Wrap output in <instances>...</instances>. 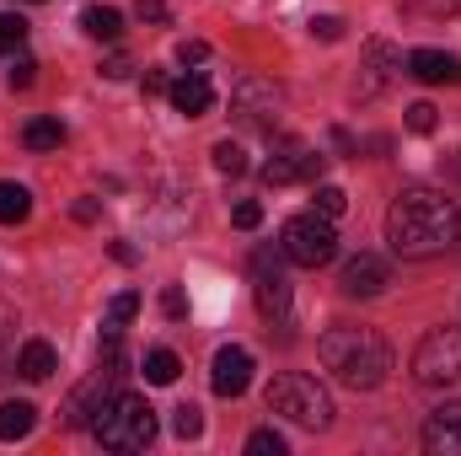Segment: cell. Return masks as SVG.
Masks as SVG:
<instances>
[{
    "mask_svg": "<svg viewBox=\"0 0 461 456\" xmlns=\"http://www.w3.org/2000/svg\"><path fill=\"white\" fill-rule=\"evenodd\" d=\"M386 242L397 258H440L461 242V210L440 188H402L386 210Z\"/></svg>",
    "mask_w": 461,
    "mask_h": 456,
    "instance_id": "cell-1",
    "label": "cell"
},
{
    "mask_svg": "<svg viewBox=\"0 0 461 456\" xmlns=\"http://www.w3.org/2000/svg\"><path fill=\"white\" fill-rule=\"evenodd\" d=\"M317 354H322V365H328L344 387H354V392L381 387L386 370H392V343L381 339L375 328H348V323H339V328L322 333Z\"/></svg>",
    "mask_w": 461,
    "mask_h": 456,
    "instance_id": "cell-2",
    "label": "cell"
},
{
    "mask_svg": "<svg viewBox=\"0 0 461 456\" xmlns=\"http://www.w3.org/2000/svg\"><path fill=\"white\" fill-rule=\"evenodd\" d=\"M108 451H145L150 441H156V408L145 403V397H134V392H118L108 397L97 414H92V424H86Z\"/></svg>",
    "mask_w": 461,
    "mask_h": 456,
    "instance_id": "cell-3",
    "label": "cell"
},
{
    "mask_svg": "<svg viewBox=\"0 0 461 456\" xmlns=\"http://www.w3.org/2000/svg\"><path fill=\"white\" fill-rule=\"evenodd\" d=\"M263 403H268V414H285V419L301 424V430H328V424H333V397H328V387H322L317 376H301V370L274 376L268 392H263Z\"/></svg>",
    "mask_w": 461,
    "mask_h": 456,
    "instance_id": "cell-4",
    "label": "cell"
},
{
    "mask_svg": "<svg viewBox=\"0 0 461 456\" xmlns=\"http://www.w3.org/2000/svg\"><path fill=\"white\" fill-rule=\"evenodd\" d=\"M279 252L290 258V263H301V269H322V263H333L339 258V236H333V221L328 215H290L285 231H279Z\"/></svg>",
    "mask_w": 461,
    "mask_h": 456,
    "instance_id": "cell-5",
    "label": "cell"
},
{
    "mask_svg": "<svg viewBox=\"0 0 461 456\" xmlns=\"http://www.w3.org/2000/svg\"><path fill=\"white\" fill-rule=\"evenodd\" d=\"M322 172H328V156H322V150H312V145H306V140H295V134L274 140V150H268V161H263V183H268V188L322 183Z\"/></svg>",
    "mask_w": 461,
    "mask_h": 456,
    "instance_id": "cell-6",
    "label": "cell"
},
{
    "mask_svg": "<svg viewBox=\"0 0 461 456\" xmlns=\"http://www.w3.org/2000/svg\"><path fill=\"white\" fill-rule=\"evenodd\" d=\"M230 114H236V123H247V129L274 134L279 118H285V87H274L268 76H241L230 87Z\"/></svg>",
    "mask_w": 461,
    "mask_h": 456,
    "instance_id": "cell-7",
    "label": "cell"
},
{
    "mask_svg": "<svg viewBox=\"0 0 461 456\" xmlns=\"http://www.w3.org/2000/svg\"><path fill=\"white\" fill-rule=\"evenodd\" d=\"M413 381L419 387H451L461 381V328H435L413 349Z\"/></svg>",
    "mask_w": 461,
    "mask_h": 456,
    "instance_id": "cell-8",
    "label": "cell"
},
{
    "mask_svg": "<svg viewBox=\"0 0 461 456\" xmlns=\"http://www.w3.org/2000/svg\"><path fill=\"white\" fill-rule=\"evenodd\" d=\"M285 252H274V247H258L252 252V290H258V306H263V317L268 323H285L290 317V274H285Z\"/></svg>",
    "mask_w": 461,
    "mask_h": 456,
    "instance_id": "cell-9",
    "label": "cell"
},
{
    "mask_svg": "<svg viewBox=\"0 0 461 456\" xmlns=\"http://www.w3.org/2000/svg\"><path fill=\"white\" fill-rule=\"evenodd\" d=\"M118 376H123V365H97L70 397H65V408H59V419L70 424V430H81V424H92V414L108 403V397H118Z\"/></svg>",
    "mask_w": 461,
    "mask_h": 456,
    "instance_id": "cell-10",
    "label": "cell"
},
{
    "mask_svg": "<svg viewBox=\"0 0 461 456\" xmlns=\"http://www.w3.org/2000/svg\"><path fill=\"white\" fill-rule=\"evenodd\" d=\"M392 285V274H386V263L375 258V252H354L344 263V274H339V290H344L348 301H370V296H381Z\"/></svg>",
    "mask_w": 461,
    "mask_h": 456,
    "instance_id": "cell-11",
    "label": "cell"
},
{
    "mask_svg": "<svg viewBox=\"0 0 461 456\" xmlns=\"http://www.w3.org/2000/svg\"><path fill=\"white\" fill-rule=\"evenodd\" d=\"M210 387H215L221 397H241V392L252 387V354H247V349H236V343H226V349L215 354Z\"/></svg>",
    "mask_w": 461,
    "mask_h": 456,
    "instance_id": "cell-12",
    "label": "cell"
},
{
    "mask_svg": "<svg viewBox=\"0 0 461 456\" xmlns=\"http://www.w3.org/2000/svg\"><path fill=\"white\" fill-rule=\"evenodd\" d=\"M424 451L429 456H461V403H446L424 419Z\"/></svg>",
    "mask_w": 461,
    "mask_h": 456,
    "instance_id": "cell-13",
    "label": "cell"
},
{
    "mask_svg": "<svg viewBox=\"0 0 461 456\" xmlns=\"http://www.w3.org/2000/svg\"><path fill=\"white\" fill-rule=\"evenodd\" d=\"M408 76L424 87H461V59L440 54V49H413L408 54Z\"/></svg>",
    "mask_w": 461,
    "mask_h": 456,
    "instance_id": "cell-14",
    "label": "cell"
},
{
    "mask_svg": "<svg viewBox=\"0 0 461 456\" xmlns=\"http://www.w3.org/2000/svg\"><path fill=\"white\" fill-rule=\"evenodd\" d=\"M167 97H172V108H177L183 118H204L210 108H215V87H210V76H204V70H188V76H177Z\"/></svg>",
    "mask_w": 461,
    "mask_h": 456,
    "instance_id": "cell-15",
    "label": "cell"
},
{
    "mask_svg": "<svg viewBox=\"0 0 461 456\" xmlns=\"http://www.w3.org/2000/svg\"><path fill=\"white\" fill-rule=\"evenodd\" d=\"M365 70H370V81H365V97H370V92H381V87L402 70V54L375 38V43H365Z\"/></svg>",
    "mask_w": 461,
    "mask_h": 456,
    "instance_id": "cell-16",
    "label": "cell"
},
{
    "mask_svg": "<svg viewBox=\"0 0 461 456\" xmlns=\"http://www.w3.org/2000/svg\"><path fill=\"white\" fill-rule=\"evenodd\" d=\"M54 343H43V339H27L22 343V354H16V370L27 376V381H49L54 376Z\"/></svg>",
    "mask_w": 461,
    "mask_h": 456,
    "instance_id": "cell-17",
    "label": "cell"
},
{
    "mask_svg": "<svg viewBox=\"0 0 461 456\" xmlns=\"http://www.w3.org/2000/svg\"><path fill=\"white\" fill-rule=\"evenodd\" d=\"M32 424H38V408L32 403H0V441H27L32 435Z\"/></svg>",
    "mask_w": 461,
    "mask_h": 456,
    "instance_id": "cell-18",
    "label": "cell"
},
{
    "mask_svg": "<svg viewBox=\"0 0 461 456\" xmlns=\"http://www.w3.org/2000/svg\"><path fill=\"white\" fill-rule=\"evenodd\" d=\"M22 145H27V150H59V145H65V123H59V118H27Z\"/></svg>",
    "mask_w": 461,
    "mask_h": 456,
    "instance_id": "cell-19",
    "label": "cell"
},
{
    "mask_svg": "<svg viewBox=\"0 0 461 456\" xmlns=\"http://www.w3.org/2000/svg\"><path fill=\"white\" fill-rule=\"evenodd\" d=\"M81 27H86L92 38H103V43H118V38H123V16H118L113 5H86V11H81Z\"/></svg>",
    "mask_w": 461,
    "mask_h": 456,
    "instance_id": "cell-20",
    "label": "cell"
},
{
    "mask_svg": "<svg viewBox=\"0 0 461 456\" xmlns=\"http://www.w3.org/2000/svg\"><path fill=\"white\" fill-rule=\"evenodd\" d=\"M32 215V194L22 183H0V226H22Z\"/></svg>",
    "mask_w": 461,
    "mask_h": 456,
    "instance_id": "cell-21",
    "label": "cell"
},
{
    "mask_svg": "<svg viewBox=\"0 0 461 456\" xmlns=\"http://www.w3.org/2000/svg\"><path fill=\"white\" fill-rule=\"evenodd\" d=\"M177 370H183V365H177L172 349H150V354H145V381H150V387H172Z\"/></svg>",
    "mask_w": 461,
    "mask_h": 456,
    "instance_id": "cell-22",
    "label": "cell"
},
{
    "mask_svg": "<svg viewBox=\"0 0 461 456\" xmlns=\"http://www.w3.org/2000/svg\"><path fill=\"white\" fill-rule=\"evenodd\" d=\"M134 312H140V296H134V290H118L113 301H108V317H103V333H123V328L134 323Z\"/></svg>",
    "mask_w": 461,
    "mask_h": 456,
    "instance_id": "cell-23",
    "label": "cell"
},
{
    "mask_svg": "<svg viewBox=\"0 0 461 456\" xmlns=\"http://www.w3.org/2000/svg\"><path fill=\"white\" fill-rule=\"evenodd\" d=\"M210 156H215V167H221L226 178H241V172H247V150H241L236 140H215V150H210Z\"/></svg>",
    "mask_w": 461,
    "mask_h": 456,
    "instance_id": "cell-24",
    "label": "cell"
},
{
    "mask_svg": "<svg viewBox=\"0 0 461 456\" xmlns=\"http://www.w3.org/2000/svg\"><path fill=\"white\" fill-rule=\"evenodd\" d=\"M312 194H317V215H328V221H339L348 210V194L333 188V183H312Z\"/></svg>",
    "mask_w": 461,
    "mask_h": 456,
    "instance_id": "cell-25",
    "label": "cell"
},
{
    "mask_svg": "<svg viewBox=\"0 0 461 456\" xmlns=\"http://www.w3.org/2000/svg\"><path fill=\"white\" fill-rule=\"evenodd\" d=\"M172 435H177V441H199V435H204V414H199L194 403H183V408L172 414Z\"/></svg>",
    "mask_w": 461,
    "mask_h": 456,
    "instance_id": "cell-26",
    "label": "cell"
},
{
    "mask_svg": "<svg viewBox=\"0 0 461 456\" xmlns=\"http://www.w3.org/2000/svg\"><path fill=\"white\" fill-rule=\"evenodd\" d=\"M247 451H252V456H285L290 446H285V435H279V430H252V435H247Z\"/></svg>",
    "mask_w": 461,
    "mask_h": 456,
    "instance_id": "cell-27",
    "label": "cell"
},
{
    "mask_svg": "<svg viewBox=\"0 0 461 456\" xmlns=\"http://www.w3.org/2000/svg\"><path fill=\"white\" fill-rule=\"evenodd\" d=\"M22 38H27V22H22L16 11H0V54L22 49Z\"/></svg>",
    "mask_w": 461,
    "mask_h": 456,
    "instance_id": "cell-28",
    "label": "cell"
},
{
    "mask_svg": "<svg viewBox=\"0 0 461 456\" xmlns=\"http://www.w3.org/2000/svg\"><path fill=\"white\" fill-rule=\"evenodd\" d=\"M402 123H408L413 134H435V108H429V103H413V108H408V118H402Z\"/></svg>",
    "mask_w": 461,
    "mask_h": 456,
    "instance_id": "cell-29",
    "label": "cell"
},
{
    "mask_svg": "<svg viewBox=\"0 0 461 456\" xmlns=\"http://www.w3.org/2000/svg\"><path fill=\"white\" fill-rule=\"evenodd\" d=\"M230 221H236L241 231H258V226H263V205H252V199H241V205L230 210Z\"/></svg>",
    "mask_w": 461,
    "mask_h": 456,
    "instance_id": "cell-30",
    "label": "cell"
},
{
    "mask_svg": "<svg viewBox=\"0 0 461 456\" xmlns=\"http://www.w3.org/2000/svg\"><path fill=\"white\" fill-rule=\"evenodd\" d=\"M312 38L339 43V38H344V22H339V16H312Z\"/></svg>",
    "mask_w": 461,
    "mask_h": 456,
    "instance_id": "cell-31",
    "label": "cell"
},
{
    "mask_svg": "<svg viewBox=\"0 0 461 456\" xmlns=\"http://www.w3.org/2000/svg\"><path fill=\"white\" fill-rule=\"evenodd\" d=\"M177 59H183V65H204V59H210V43H204V38H183V43H177Z\"/></svg>",
    "mask_w": 461,
    "mask_h": 456,
    "instance_id": "cell-32",
    "label": "cell"
},
{
    "mask_svg": "<svg viewBox=\"0 0 461 456\" xmlns=\"http://www.w3.org/2000/svg\"><path fill=\"white\" fill-rule=\"evenodd\" d=\"M32 81H38V59H27V54H22V59L11 65V87H16V92H27Z\"/></svg>",
    "mask_w": 461,
    "mask_h": 456,
    "instance_id": "cell-33",
    "label": "cell"
},
{
    "mask_svg": "<svg viewBox=\"0 0 461 456\" xmlns=\"http://www.w3.org/2000/svg\"><path fill=\"white\" fill-rule=\"evenodd\" d=\"M134 16L140 22H172V5L167 0H134Z\"/></svg>",
    "mask_w": 461,
    "mask_h": 456,
    "instance_id": "cell-34",
    "label": "cell"
},
{
    "mask_svg": "<svg viewBox=\"0 0 461 456\" xmlns=\"http://www.w3.org/2000/svg\"><path fill=\"white\" fill-rule=\"evenodd\" d=\"M161 312H167L172 323H177V317H188V301H183V290H177V285H172V290L161 296Z\"/></svg>",
    "mask_w": 461,
    "mask_h": 456,
    "instance_id": "cell-35",
    "label": "cell"
},
{
    "mask_svg": "<svg viewBox=\"0 0 461 456\" xmlns=\"http://www.w3.org/2000/svg\"><path fill=\"white\" fill-rule=\"evenodd\" d=\"M129 70H134V65H129V54H113V59L103 65V76H108V81H123Z\"/></svg>",
    "mask_w": 461,
    "mask_h": 456,
    "instance_id": "cell-36",
    "label": "cell"
},
{
    "mask_svg": "<svg viewBox=\"0 0 461 456\" xmlns=\"http://www.w3.org/2000/svg\"><path fill=\"white\" fill-rule=\"evenodd\" d=\"M145 92L156 97V92H172V81H167V70H145Z\"/></svg>",
    "mask_w": 461,
    "mask_h": 456,
    "instance_id": "cell-37",
    "label": "cell"
},
{
    "mask_svg": "<svg viewBox=\"0 0 461 456\" xmlns=\"http://www.w3.org/2000/svg\"><path fill=\"white\" fill-rule=\"evenodd\" d=\"M424 11H435V16H456L461 11V0H419Z\"/></svg>",
    "mask_w": 461,
    "mask_h": 456,
    "instance_id": "cell-38",
    "label": "cell"
},
{
    "mask_svg": "<svg viewBox=\"0 0 461 456\" xmlns=\"http://www.w3.org/2000/svg\"><path fill=\"white\" fill-rule=\"evenodd\" d=\"M70 215H76V221H97V205H92V199H76Z\"/></svg>",
    "mask_w": 461,
    "mask_h": 456,
    "instance_id": "cell-39",
    "label": "cell"
},
{
    "mask_svg": "<svg viewBox=\"0 0 461 456\" xmlns=\"http://www.w3.org/2000/svg\"><path fill=\"white\" fill-rule=\"evenodd\" d=\"M108 252H113L118 263H134V258H140V252H134V247H129V242H113V247H108Z\"/></svg>",
    "mask_w": 461,
    "mask_h": 456,
    "instance_id": "cell-40",
    "label": "cell"
}]
</instances>
